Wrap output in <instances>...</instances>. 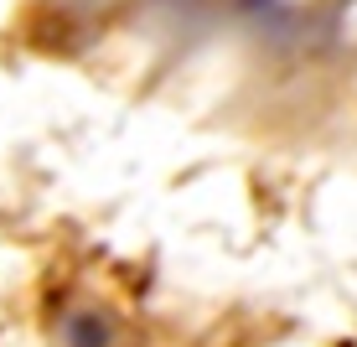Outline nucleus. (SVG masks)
Listing matches in <instances>:
<instances>
[{
  "mask_svg": "<svg viewBox=\"0 0 357 347\" xmlns=\"http://www.w3.org/2000/svg\"><path fill=\"white\" fill-rule=\"evenodd\" d=\"M109 337H114L109 316H73L68 321V347H109Z\"/></svg>",
  "mask_w": 357,
  "mask_h": 347,
  "instance_id": "obj_1",
  "label": "nucleus"
}]
</instances>
